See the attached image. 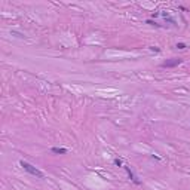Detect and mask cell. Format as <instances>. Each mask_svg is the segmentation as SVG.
Returning <instances> with one entry per match:
<instances>
[{"label": "cell", "mask_w": 190, "mask_h": 190, "mask_svg": "<svg viewBox=\"0 0 190 190\" xmlns=\"http://www.w3.org/2000/svg\"><path fill=\"white\" fill-rule=\"evenodd\" d=\"M115 165H116V167H122L123 162H122L120 159H115Z\"/></svg>", "instance_id": "8992f818"}, {"label": "cell", "mask_w": 190, "mask_h": 190, "mask_svg": "<svg viewBox=\"0 0 190 190\" xmlns=\"http://www.w3.org/2000/svg\"><path fill=\"white\" fill-rule=\"evenodd\" d=\"M177 49H186L187 48V45L184 43V42H180V43H177V46H175Z\"/></svg>", "instance_id": "5b68a950"}, {"label": "cell", "mask_w": 190, "mask_h": 190, "mask_svg": "<svg viewBox=\"0 0 190 190\" xmlns=\"http://www.w3.org/2000/svg\"><path fill=\"white\" fill-rule=\"evenodd\" d=\"M50 151H52V153H55V155H66L68 150L64 149V147H52V149H50Z\"/></svg>", "instance_id": "277c9868"}, {"label": "cell", "mask_w": 190, "mask_h": 190, "mask_svg": "<svg viewBox=\"0 0 190 190\" xmlns=\"http://www.w3.org/2000/svg\"><path fill=\"white\" fill-rule=\"evenodd\" d=\"M181 62H183L181 58H172V59H167V61L162 64V67H163V68H172V67L180 66Z\"/></svg>", "instance_id": "7a4b0ae2"}, {"label": "cell", "mask_w": 190, "mask_h": 190, "mask_svg": "<svg viewBox=\"0 0 190 190\" xmlns=\"http://www.w3.org/2000/svg\"><path fill=\"white\" fill-rule=\"evenodd\" d=\"M150 50H153V52H160V49L156 48V46H150Z\"/></svg>", "instance_id": "52a82bcc"}, {"label": "cell", "mask_w": 190, "mask_h": 190, "mask_svg": "<svg viewBox=\"0 0 190 190\" xmlns=\"http://www.w3.org/2000/svg\"><path fill=\"white\" fill-rule=\"evenodd\" d=\"M19 165H21V168H22L24 171H27L28 174H31V175L37 177V178H45V174H43L40 169H37L36 167H33L31 163L25 162V160H19Z\"/></svg>", "instance_id": "6da1fadb"}, {"label": "cell", "mask_w": 190, "mask_h": 190, "mask_svg": "<svg viewBox=\"0 0 190 190\" xmlns=\"http://www.w3.org/2000/svg\"><path fill=\"white\" fill-rule=\"evenodd\" d=\"M123 168L126 169V172H128V177H129V180H132V181H134L135 184H141V181H140V180H138L137 177H135V174H134V172L131 171V168H129V167H126V165H125Z\"/></svg>", "instance_id": "3957f363"}]
</instances>
